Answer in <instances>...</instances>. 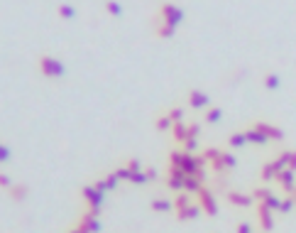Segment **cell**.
<instances>
[{
    "mask_svg": "<svg viewBox=\"0 0 296 233\" xmlns=\"http://www.w3.org/2000/svg\"><path fill=\"white\" fill-rule=\"evenodd\" d=\"M157 20L167 22L171 27H179L184 22V10L179 5H174V3H162L159 5V13H157Z\"/></svg>",
    "mask_w": 296,
    "mask_h": 233,
    "instance_id": "obj_3",
    "label": "cell"
},
{
    "mask_svg": "<svg viewBox=\"0 0 296 233\" xmlns=\"http://www.w3.org/2000/svg\"><path fill=\"white\" fill-rule=\"evenodd\" d=\"M225 199H228V204L230 206H238V209H247V206H252V194H242V192H235V189H230L228 194H225Z\"/></svg>",
    "mask_w": 296,
    "mask_h": 233,
    "instance_id": "obj_12",
    "label": "cell"
},
{
    "mask_svg": "<svg viewBox=\"0 0 296 233\" xmlns=\"http://www.w3.org/2000/svg\"><path fill=\"white\" fill-rule=\"evenodd\" d=\"M274 214L267 204H257V223H259V231L262 233H269L274 228Z\"/></svg>",
    "mask_w": 296,
    "mask_h": 233,
    "instance_id": "obj_9",
    "label": "cell"
},
{
    "mask_svg": "<svg viewBox=\"0 0 296 233\" xmlns=\"http://www.w3.org/2000/svg\"><path fill=\"white\" fill-rule=\"evenodd\" d=\"M118 182H120V179L115 177V172H108L106 177L95 179V182H93V187H95V189H101V192L106 194V192H111V189H115V187H118Z\"/></svg>",
    "mask_w": 296,
    "mask_h": 233,
    "instance_id": "obj_14",
    "label": "cell"
},
{
    "mask_svg": "<svg viewBox=\"0 0 296 233\" xmlns=\"http://www.w3.org/2000/svg\"><path fill=\"white\" fill-rule=\"evenodd\" d=\"M171 137L181 145L184 140H188V123H174V128H171Z\"/></svg>",
    "mask_w": 296,
    "mask_h": 233,
    "instance_id": "obj_19",
    "label": "cell"
},
{
    "mask_svg": "<svg viewBox=\"0 0 296 233\" xmlns=\"http://www.w3.org/2000/svg\"><path fill=\"white\" fill-rule=\"evenodd\" d=\"M277 160L286 167V170L296 172V150H281V152L277 155Z\"/></svg>",
    "mask_w": 296,
    "mask_h": 233,
    "instance_id": "obj_15",
    "label": "cell"
},
{
    "mask_svg": "<svg viewBox=\"0 0 296 233\" xmlns=\"http://www.w3.org/2000/svg\"><path fill=\"white\" fill-rule=\"evenodd\" d=\"M277 184H279V189H281L286 196H294L296 194V172H291V170H284V172L277 177Z\"/></svg>",
    "mask_w": 296,
    "mask_h": 233,
    "instance_id": "obj_10",
    "label": "cell"
},
{
    "mask_svg": "<svg viewBox=\"0 0 296 233\" xmlns=\"http://www.w3.org/2000/svg\"><path fill=\"white\" fill-rule=\"evenodd\" d=\"M193 201H191V194H186V192H179V194L174 196V211H181L186 206H191Z\"/></svg>",
    "mask_w": 296,
    "mask_h": 233,
    "instance_id": "obj_26",
    "label": "cell"
},
{
    "mask_svg": "<svg viewBox=\"0 0 296 233\" xmlns=\"http://www.w3.org/2000/svg\"><path fill=\"white\" fill-rule=\"evenodd\" d=\"M221 118H223V111L216 108V106L206 111V123H221Z\"/></svg>",
    "mask_w": 296,
    "mask_h": 233,
    "instance_id": "obj_29",
    "label": "cell"
},
{
    "mask_svg": "<svg viewBox=\"0 0 296 233\" xmlns=\"http://www.w3.org/2000/svg\"><path fill=\"white\" fill-rule=\"evenodd\" d=\"M167 113H169V118H171L174 123H184V108H181V106H171Z\"/></svg>",
    "mask_w": 296,
    "mask_h": 233,
    "instance_id": "obj_30",
    "label": "cell"
},
{
    "mask_svg": "<svg viewBox=\"0 0 296 233\" xmlns=\"http://www.w3.org/2000/svg\"><path fill=\"white\" fill-rule=\"evenodd\" d=\"M10 187H13V179L5 175V172H0V189H5V192H8Z\"/></svg>",
    "mask_w": 296,
    "mask_h": 233,
    "instance_id": "obj_35",
    "label": "cell"
},
{
    "mask_svg": "<svg viewBox=\"0 0 296 233\" xmlns=\"http://www.w3.org/2000/svg\"><path fill=\"white\" fill-rule=\"evenodd\" d=\"M204 189V179H199V177H186L184 179V192L186 194H199Z\"/></svg>",
    "mask_w": 296,
    "mask_h": 233,
    "instance_id": "obj_18",
    "label": "cell"
},
{
    "mask_svg": "<svg viewBox=\"0 0 296 233\" xmlns=\"http://www.w3.org/2000/svg\"><path fill=\"white\" fill-rule=\"evenodd\" d=\"M149 209H152V211H157V214H167V211H171V209H174V201H167V199H152Z\"/></svg>",
    "mask_w": 296,
    "mask_h": 233,
    "instance_id": "obj_21",
    "label": "cell"
},
{
    "mask_svg": "<svg viewBox=\"0 0 296 233\" xmlns=\"http://www.w3.org/2000/svg\"><path fill=\"white\" fill-rule=\"evenodd\" d=\"M188 175H186L181 167H171V165H169L167 177H164V184H167L171 192H184V179Z\"/></svg>",
    "mask_w": 296,
    "mask_h": 233,
    "instance_id": "obj_5",
    "label": "cell"
},
{
    "mask_svg": "<svg viewBox=\"0 0 296 233\" xmlns=\"http://www.w3.org/2000/svg\"><path fill=\"white\" fill-rule=\"evenodd\" d=\"M196 199H199V206L204 209V214H208V216L218 214V201H216V194H213L208 187H204V189L196 194Z\"/></svg>",
    "mask_w": 296,
    "mask_h": 233,
    "instance_id": "obj_7",
    "label": "cell"
},
{
    "mask_svg": "<svg viewBox=\"0 0 296 233\" xmlns=\"http://www.w3.org/2000/svg\"><path fill=\"white\" fill-rule=\"evenodd\" d=\"M64 233H83V231H81V228L76 226V228H69V231H64Z\"/></svg>",
    "mask_w": 296,
    "mask_h": 233,
    "instance_id": "obj_39",
    "label": "cell"
},
{
    "mask_svg": "<svg viewBox=\"0 0 296 233\" xmlns=\"http://www.w3.org/2000/svg\"><path fill=\"white\" fill-rule=\"evenodd\" d=\"M181 150H186V152L193 155V152L199 150V137H188V140H184V142H181Z\"/></svg>",
    "mask_w": 296,
    "mask_h": 233,
    "instance_id": "obj_32",
    "label": "cell"
},
{
    "mask_svg": "<svg viewBox=\"0 0 296 233\" xmlns=\"http://www.w3.org/2000/svg\"><path fill=\"white\" fill-rule=\"evenodd\" d=\"M130 182H132V184H147L149 179H147V175H145V170H142V172H132Z\"/></svg>",
    "mask_w": 296,
    "mask_h": 233,
    "instance_id": "obj_34",
    "label": "cell"
},
{
    "mask_svg": "<svg viewBox=\"0 0 296 233\" xmlns=\"http://www.w3.org/2000/svg\"><path fill=\"white\" fill-rule=\"evenodd\" d=\"M37 69H39L42 76L52 79V81H56V79H61L64 74H66L64 61H59V59L52 57V54H39L37 57Z\"/></svg>",
    "mask_w": 296,
    "mask_h": 233,
    "instance_id": "obj_2",
    "label": "cell"
},
{
    "mask_svg": "<svg viewBox=\"0 0 296 233\" xmlns=\"http://www.w3.org/2000/svg\"><path fill=\"white\" fill-rule=\"evenodd\" d=\"M262 81H264V89H269V91H277L279 86H281V79H279V74H274V71H267Z\"/></svg>",
    "mask_w": 296,
    "mask_h": 233,
    "instance_id": "obj_25",
    "label": "cell"
},
{
    "mask_svg": "<svg viewBox=\"0 0 296 233\" xmlns=\"http://www.w3.org/2000/svg\"><path fill=\"white\" fill-rule=\"evenodd\" d=\"M27 192H30V189H27L25 184H13V187L8 189V194H10V199H13V201H25Z\"/></svg>",
    "mask_w": 296,
    "mask_h": 233,
    "instance_id": "obj_24",
    "label": "cell"
},
{
    "mask_svg": "<svg viewBox=\"0 0 296 233\" xmlns=\"http://www.w3.org/2000/svg\"><path fill=\"white\" fill-rule=\"evenodd\" d=\"M228 145H230L233 150H238V147H245V145H247V135H245V130H238V133H233V135L228 137Z\"/></svg>",
    "mask_w": 296,
    "mask_h": 233,
    "instance_id": "obj_23",
    "label": "cell"
},
{
    "mask_svg": "<svg viewBox=\"0 0 296 233\" xmlns=\"http://www.w3.org/2000/svg\"><path fill=\"white\" fill-rule=\"evenodd\" d=\"M145 175H147V179L152 182V179H157V170H154V167H147V170H145Z\"/></svg>",
    "mask_w": 296,
    "mask_h": 233,
    "instance_id": "obj_38",
    "label": "cell"
},
{
    "mask_svg": "<svg viewBox=\"0 0 296 233\" xmlns=\"http://www.w3.org/2000/svg\"><path fill=\"white\" fill-rule=\"evenodd\" d=\"M235 233H255V231H252V226H250L247 221H240V223L235 226Z\"/></svg>",
    "mask_w": 296,
    "mask_h": 233,
    "instance_id": "obj_36",
    "label": "cell"
},
{
    "mask_svg": "<svg viewBox=\"0 0 296 233\" xmlns=\"http://www.w3.org/2000/svg\"><path fill=\"white\" fill-rule=\"evenodd\" d=\"M174 32H176V27H171V25H167V22H162V20L154 22V35H157V37L171 39L174 37Z\"/></svg>",
    "mask_w": 296,
    "mask_h": 233,
    "instance_id": "obj_17",
    "label": "cell"
},
{
    "mask_svg": "<svg viewBox=\"0 0 296 233\" xmlns=\"http://www.w3.org/2000/svg\"><path fill=\"white\" fill-rule=\"evenodd\" d=\"M284 170H286V167L279 162L277 157H274V160H267V162L262 165V170H259V179H262V182H277V177L281 175Z\"/></svg>",
    "mask_w": 296,
    "mask_h": 233,
    "instance_id": "obj_6",
    "label": "cell"
},
{
    "mask_svg": "<svg viewBox=\"0 0 296 233\" xmlns=\"http://www.w3.org/2000/svg\"><path fill=\"white\" fill-rule=\"evenodd\" d=\"M81 196H83V201L88 204L86 211H91L93 216H101V206H103V201H106V194H103L101 189H95L93 184H86V187L81 189Z\"/></svg>",
    "mask_w": 296,
    "mask_h": 233,
    "instance_id": "obj_4",
    "label": "cell"
},
{
    "mask_svg": "<svg viewBox=\"0 0 296 233\" xmlns=\"http://www.w3.org/2000/svg\"><path fill=\"white\" fill-rule=\"evenodd\" d=\"M204 160L213 167V172H218V175H225V172H230V170H235L238 167V157L233 155V152H228V150H218V147H206L204 152Z\"/></svg>",
    "mask_w": 296,
    "mask_h": 233,
    "instance_id": "obj_1",
    "label": "cell"
},
{
    "mask_svg": "<svg viewBox=\"0 0 296 233\" xmlns=\"http://www.w3.org/2000/svg\"><path fill=\"white\" fill-rule=\"evenodd\" d=\"M201 211H204V209H201L199 204H191V206H186L181 211H176V221H193Z\"/></svg>",
    "mask_w": 296,
    "mask_h": 233,
    "instance_id": "obj_16",
    "label": "cell"
},
{
    "mask_svg": "<svg viewBox=\"0 0 296 233\" xmlns=\"http://www.w3.org/2000/svg\"><path fill=\"white\" fill-rule=\"evenodd\" d=\"M255 130H259L262 135L267 137V140H284V130L274 125V123H267V120H255V123H250Z\"/></svg>",
    "mask_w": 296,
    "mask_h": 233,
    "instance_id": "obj_8",
    "label": "cell"
},
{
    "mask_svg": "<svg viewBox=\"0 0 296 233\" xmlns=\"http://www.w3.org/2000/svg\"><path fill=\"white\" fill-rule=\"evenodd\" d=\"M125 167H128L130 172H142V162H140L137 157H130V160H125Z\"/></svg>",
    "mask_w": 296,
    "mask_h": 233,
    "instance_id": "obj_33",
    "label": "cell"
},
{
    "mask_svg": "<svg viewBox=\"0 0 296 233\" xmlns=\"http://www.w3.org/2000/svg\"><path fill=\"white\" fill-rule=\"evenodd\" d=\"M294 206H296L294 196H284V199H281V206H279V214H289Z\"/></svg>",
    "mask_w": 296,
    "mask_h": 233,
    "instance_id": "obj_31",
    "label": "cell"
},
{
    "mask_svg": "<svg viewBox=\"0 0 296 233\" xmlns=\"http://www.w3.org/2000/svg\"><path fill=\"white\" fill-rule=\"evenodd\" d=\"M154 128L159 130V133H167L174 128V120L169 118V113H159V116L154 118Z\"/></svg>",
    "mask_w": 296,
    "mask_h": 233,
    "instance_id": "obj_20",
    "label": "cell"
},
{
    "mask_svg": "<svg viewBox=\"0 0 296 233\" xmlns=\"http://www.w3.org/2000/svg\"><path fill=\"white\" fill-rule=\"evenodd\" d=\"M245 135H247V142H252V145H259V147H262V145H267V142H269V140H267V137L262 135V133H259V130H255V128H252V125H250V128H247V130H245Z\"/></svg>",
    "mask_w": 296,
    "mask_h": 233,
    "instance_id": "obj_22",
    "label": "cell"
},
{
    "mask_svg": "<svg viewBox=\"0 0 296 233\" xmlns=\"http://www.w3.org/2000/svg\"><path fill=\"white\" fill-rule=\"evenodd\" d=\"M76 226H78L83 233H98V231H101V218H98V216H93L91 211H83Z\"/></svg>",
    "mask_w": 296,
    "mask_h": 233,
    "instance_id": "obj_11",
    "label": "cell"
},
{
    "mask_svg": "<svg viewBox=\"0 0 296 233\" xmlns=\"http://www.w3.org/2000/svg\"><path fill=\"white\" fill-rule=\"evenodd\" d=\"M56 15H59L61 20H74L76 10L71 8V5H66V3H59V5H56Z\"/></svg>",
    "mask_w": 296,
    "mask_h": 233,
    "instance_id": "obj_27",
    "label": "cell"
},
{
    "mask_svg": "<svg viewBox=\"0 0 296 233\" xmlns=\"http://www.w3.org/2000/svg\"><path fill=\"white\" fill-rule=\"evenodd\" d=\"M8 160H10V147L0 142V165H3V162H8Z\"/></svg>",
    "mask_w": 296,
    "mask_h": 233,
    "instance_id": "obj_37",
    "label": "cell"
},
{
    "mask_svg": "<svg viewBox=\"0 0 296 233\" xmlns=\"http://www.w3.org/2000/svg\"><path fill=\"white\" fill-rule=\"evenodd\" d=\"M294 201H296V194H294Z\"/></svg>",
    "mask_w": 296,
    "mask_h": 233,
    "instance_id": "obj_40",
    "label": "cell"
},
{
    "mask_svg": "<svg viewBox=\"0 0 296 233\" xmlns=\"http://www.w3.org/2000/svg\"><path fill=\"white\" fill-rule=\"evenodd\" d=\"M103 8L111 13L113 18H120V15H123V5H120L118 0H103Z\"/></svg>",
    "mask_w": 296,
    "mask_h": 233,
    "instance_id": "obj_28",
    "label": "cell"
},
{
    "mask_svg": "<svg viewBox=\"0 0 296 233\" xmlns=\"http://www.w3.org/2000/svg\"><path fill=\"white\" fill-rule=\"evenodd\" d=\"M208 103H211L208 94H204V91H196V89H191V91H188V106H191L193 111L208 108Z\"/></svg>",
    "mask_w": 296,
    "mask_h": 233,
    "instance_id": "obj_13",
    "label": "cell"
}]
</instances>
